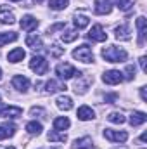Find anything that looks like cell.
<instances>
[{
  "label": "cell",
  "instance_id": "6da1fadb",
  "mask_svg": "<svg viewBox=\"0 0 147 149\" xmlns=\"http://www.w3.org/2000/svg\"><path fill=\"white\" fill-rule=\"evenodd\" d=\"M102 57H104L107 63H123V61H126L128 54H126L123 49L116 47V45H109V47L102 49Z\"/></svg>",
  "mask_w": 147,
  "mask_h": 149
},
{
  "label": "cell",
  "instance_id": "7a4b0ae2",
  "mask_svg": "<svg viewBox=\"0 0 147 149\" xmlns=\"http://www.w3.org/2000/svg\"><path fill=\"white\" fill-rule=\"evenodd\" d=\"M73 57L78 59V61H81V63H85V64H88V63L94 61V54H92V49H90L88 45H80V47H76L73 50Z\"/></svg>",
  "mask_w": 147,
  "mask_h": 149
},
{
  "label": "cell",
  "instance_id": "3957f363",
  "mask_svg": "<svg viewBox=\"0 0 147 149\" xmlns=\"http://www.w3.org/2000/svg\"><path fill=\"white\" fill-rule=\"evenodd\" d=\"M30 70L35 71L37 74H45L49 71V63L45 61V57L35 56V57H31V61H30Z\"/></svg>",
  "mask_w": 147,
  "mask_h": 149
},
{
  "label": "cell",
  "instance_id": "277c9868",
  "mask_svg": "<svg viewBox=\"0 0 147 149\" xmlns=\"http://www.w3.org/2000/svg\"><path fill=\"white\" fill-rule=\"evenodd\" d=\"M55 73L59 74V78H62V80H69V78H73L74 74H80L73 66L68 64V63H61V64H57V66H55Z\"/></svg>",
  "mask_w": 147,
  "mask_h": 149
},
{
  "label": "cell",
  "instance_id": "5b68a950",
  "mask_svg": "<svg viewBox=\"0 0 147 149\" xmlns=\"http://www.w3.org/2000/svg\"><path fill=\"white\" fill-rule=\"evenodd\" d=\"M123 80H125V76H123L121 71H118V70H109V71H106V73L102 74V81L107 83V85H118Z\"/></svg>",
  "mask_w": 147,
  "mask_h": 149
},
{
  "label": "cell",
  "instance_id": "8992f818",
  "mask_svg": "<svg viewBox=\"0 0 147 149\" xmlns=\"http://www.w3.org/2000/svg\"><path fill=\"white\" fill-rule=\"evenodd\" d=\"M104 137L109 139L112 142H125L128 139V134L123 132V130H111V128H106L104 130Z\"/></svg>",
  "mask_w": 147,
  "mask_h": 149
},
{
  "label": "cell",
  "instance_id": "52a82bcc",
  "mask_svg": "<svg viewBox=\"0 0 147 149\" xmlns=\"http://www.w3.org/2000/svg\"><path fill=\"white\" fill-rule=\"evenodd\" d=\"M88 38H90L92 42H104V40H107V33L102 30L101 24H95V26H92V30L88 31Z\"/></svg>",
  "mask_w": 147,
  "mask_h": 149
},
{
  "label": "cell",
  "instance_id": "ba28073f",
  "mask_svg": "<svg viewBox=\"0 0 147 149\" xmlns=\"http://www.w3.org/2000/svg\"><path fill=\"white\" fill-rule=\"evenodd\" d=\"M12 87L16 90H19V92H26L30 88V80L26 76H23V74H16L12 78Z\"/></svg>",
  "mask_w": 147,
  "mask_h": 149
},
{
  "label": "cell",
  "instance_id": "9c48e42d",
  "mask_svg": "<svg viewBox=\"0 0 147 149\" xmlns=\"http://www.w3.org/2000/svg\"><path fill=\"white\" fill-rule=\"evenodd\" d=\"M19 26L24 30V31H33L35 28L38 26V19L37 17H33V16H23V19L19 21Z\"/></svg>",
  "mask_w": 147,
  "mask_h": 149
},
{
  "label": "cell",
  "instance_id": "30bf717a",
  "mask_svg": "<svg viewBox=\"0 0 147 149\" xmlns=\"http://www.w3.org/2000/svg\"><path fill=\"white\" fill-rule=\"evenodd\" d=\"M23 114V109L17 106H5L0 108V118H17Z\"/></svg>",
  "mask_w": 147,
  "mask_h": 149
},
{
  "label": "cell",
  "instance_id": "8fae6325",
  "mask_svg": "<svg viewBox=\"0 0 147 149\" xmlns=\"http://www.w3.org/2000/svg\"><path fill=\"white\" fill-rule=\"evenodd\" d=\"M14 21H16L14 12H12L7 5H0V23H3V24H12Z\"/></svg>",
  "mask_w": 147,
  "mask_h": 149
},
{
  "label": "cell",
  "instance_id": "7c38bea8",
  "mask_svg": "<svg viewBox=\"0 0 147 149\" xmlns=\"http://www.w3.org/2000/svg\"><path fill=\"white\" fill-rule=\"evenodd\" d=\"M137 30H139V45H144V38H146V33H147V21L144 16L137 17Z\"/></svg>",
  "mask_w": 147,
  "mask_h": 149
},
{
  "label": "cell",
  "instance_id": "4fadbf2b",
  "mask_svg": "<svg viewBox=\"0 0 147 149\" xmlns=\"http://www.w3.org/2000/svg\"><path fill=\"white\" fill-rule=\"evenodd\" d=\"M55 104H57V108L62 109V111H69V109H73V99H71L69 95H59L57 101H55Z\"/></svg>",
  "mask_w": 147,
  "mask_h": 149
},
{
  "label": "cell",
  "instance_id": "5bb4252c",
  "mask_svg": "<svg viewBox=\"0 0 147 149\" xmlns=\"http://www.w3.org/2000/svg\"><path fill=\"white\" fill-rule=\"evenodd\" d=\"M59 90H66V85L59 83L57 80H49L45 83V92L47 94H54V92H59Z\"/></svg>",
  "mask_w": 147,
  "mask_h": 149
},
{
  "label": "cell",
  "instance_id": "9a60e30c",
  "mask_svg": "<svg viewBox=\"0 0 147 149\" xmlns=\"http://www.w3.org/2000/svg\"><path fill=\"white\" fill-rule=\"evenodd\" d=\"M94 116H95V113L92 108H88V106H81V108H78V120H81V121H88V120H94Z\"/></svg>",
  "mask_w": 147,
  "mask_h": 149
},
{
  "label": "cell",
  "instance_id": "2e32d148",
  "mask_svg": "<svg viewBox=\"0 0 147 149\" xmlns=\"http://www.w3.org/2000/svg\"><path fill=\"white\" fill-rule=\"evenodd\" d=\"M112 9V3L109 0H97L95 2V12L97 14H109Z\"/></svg>",
  "mask_w": 147,
  "mask_h": 149
},
{
  "label": "cell",
  "instance_id": "e0dca14e",
  "mask_svg": "<svg viewBox=\"0 0 147 149\" xmlns=\"http://www.w3.org/2000/svg\"><path fill=\"white\" fill-rule=\"evenodd\" d=\"M26 57V52L23 50V49H14V50H10L9 52V56H7V59H9V63H19V61H23Z\"/></svg>",
  "mask_w": 147,
  "mask_h": 149
},
{
  "label": "cell",
  "instance_id": "ac0fdd59",
  "mask_svg": "<svg viewBox=\"0 0 147 149\" xmlns=\"http://www.w3.org/2000/svg\"><path fill=\"white\" fill-rule=\"evenodd\" d=\"M146 120H147L146 113L135 111V113H132V116H130V125H132V127H139V125L146 123Z\"/></svg>",
  "mask_w": 147,
  "mask_h": 149
},
{
  "label": "cell",
  "instance_id": "d6986e66",
  "mask_svg": "<svg viewBox=\"0 0 147 149\" xmlns=\"http://www.w3.org/2000/svg\"><path fill=\"white\" fill-rule=\"evenodd\" d=\"M26 45H28L30 49H33V50H40V49L43 47V42H42V38L37 37V35H30V37H26Z\"/></svg>",
  "mask_w": 147,
  "mask_h": 149
},
{
  "label": "cell",
  "instance_id": "ffe728a7",
  "mask_svg": "<svg viewBox=\"0 0 147 149\" xmlns=\"http://www.w3.org/2000/svg\"><path fill=\"white\" fill-rule=\"evenodd\" d=\"M94 142H92V139L90 137H81V139H76L73 144V149H92Z\"/></svg>",
  "mask_w": 147,
  "mask_h": 149
},
{
  "label": "cell",
  "instance_id": "44dd1931",
  "mask_svg": "<svg viewBox=\"0 0 147 149\" xmlns=\"http://www.w3.org/2000/svg\"><path fill=\"white\" fill-rule=\"evenodd\" d=\"M69 125H71V121L66 116H59L54 120V130H66V128H69Z\"/></svg>",
  "mask_w": 147,
  "mask_h": 149
},
{
  "label": "cell",
  "instance_id": "7402d4cb",
  "mask_svg": "<svg viewBox=\"0 0 147 149\" xmlns=\"http://www.w3.org/2000/svg\"><path fill=\"white\" fill-rule=\"evenodd\" d=\"M88 23H90V19H88L85 14H76V16H74V26H76L78 30L87 28V26H88Z\"/></svg>",
  "mask_w": 147,
  "mask_h": 149
},
{
  "label": "cell",
  "instance_id": "603a6c76",
  "mask_svg": "<svg viewBox=\"0 0 147 149\" xmlns=\"http://www.w3.org/2000/svg\"><path fill=\"white\" fill-rule=\"evenodd\" d=\"M14 132H16V127L14 125H3V127H0V141H3V139H7V137H12L14 135Z\"/></svg>",
  "mask_w": 147,
  "mask_h": 149
},
{
  "label": "cell",
  "instance_id": "cb8c5ba5",
  "mask_svg": "<svg viewBox=\"0 0 147 149\" xmlns=\"http://www.w3.org/2000/svg\"><path fill=\"white\" fill-rule=\"evenodd\" d=\"M116 38L118 40H130V28L126 24H121L116 28Z\"/></svg>",
  "mask_w": 147,
  "mask_h": 149
},
{
  "label": "cell",
  "instance_id": "d4e9b609",
  "mask_svg": "<svg viewBox=\"0 0 147 149\" xmlns=\"http://www.w3.org/2000/svg\"><path fill=\"white\" fill-rule=\"evenodd\" d=\"M26 130H28V134H31V135H40L42 130H43V127H42V123H38V121H30V123L26 125Z\"/></svg>",
  "mask_w": 147,
  "mask_h": 149
},
{
  "label": "cell",
  "instance_id": "484cf974",
  "mask_svg": "<svg viewBox=\"0 0 147 149\" xmlns=\"http://www.w3.org/2000/svg\"><path fill=\"white\" fill-rule=\"evenodd\" d=\"M107 121L111 123H116V125H123L125 123V116H123V113H118V111H112L107 114Z\"/></svg>",
  "mask_w": 147,
  "mask_h": 149
},
{
  "label": "cell",
  "instance_id": "4316f807",
  "mask_svg": "<svg viewBox=\"0 0 147 149\" xmlns=\"http://www.w3.org/2000/svg\"><path fill=\"white\" fill-rule=\"evenodd\" d=\"M16 40H17V33H14V31L0 33V47H3V45L9 43V42H16Z\"/></svg>",
  "mask_w": 147,
  "mask_h": 149
},
{
  "label": "cell",
  "instance_id": "83f0119b",
  "mask_svg": "<svg viewBox=\"0 0 147 149\" xmlns=\"http://www.w3.org/2000/svg\"><path fill=\"white\" fill-rule=\"evenodd\" d=\"M68 3H69V0H50L49 2V7L52 10H62V9L68 7Z\"/></svg>",
  "mask_w": 147,
  "mask_h": 149
},
{
  "label": "cell",
  "instance_id": "f1b7e54d",
  "mask_svg": "<svg viewBox=\"0 0 147 149\" xmlns=\"http://www.w3.org/2000/svg\"><path fill=\"white\" fill-rule=\"evenodd\" d=\"M90 81H92V80H90L88 76H87L85 81H81V80L76 81V85H74V92H76V94H85V92H87V87L90 85Z\"/></svg>",
  "mask_w": 147,
  "mask_h": 149
},
{
  "label": "cell",
  "instance_id": "f546056e",
  "mask_svg": "<svg viewBox=\"0 0 147 149\" xmlns=\"http://www.w3.org/2000/svg\"><path fill=\"white\" fill-rule=\"evenodd\" d=\"M49 141H52V142H66L68 135L66 134H57V130H54V132L49 134Z\"/></svg>",
  "mask_w": 147,
  "mask_h": 149
},
{
  "label": "cell",
  "instance_id": "4dcf8cb0",
  "mask_svg": "<svg viewBox=\"0 0 147 149\" xmlns=\"http://www.w3.org/2000/svg\"><path fill=\"white\" fill-rule=\"evenodd\" d=\"M62 42L64 43H69V42H74L76 38H78V31H74V30H68L66 33H62Z\"/></svg>",
  "mask_w": 147,
  "mask_h": 149
},
{
  "label": "cell",
  "instance_id": "1f68e13d",
  "mask_svg": "<svg viewBox=\"0 0 147 149\" xmlns=\"http://www.w3.org/2000/svg\"><path fill=\"white\" fill-rule=\"evenodd\" d=\"M116 5L121 10H130L132 9V0H116Z\"/></svg>",
  "mask_w": 147,
  "mask_h": 149
},
{
  "label": "cell",
  "instance_id": "d6a6232c",
  "mask_svg": "<svg viewBox=\"0 0 147 149\" xmlns=\"http://www.w3.org/2000/svg\"><path fill=\"white\" fill-rule=\"evenodd\" d=\"M64 28H66L64 23H57V24H54V26L49 28V33H54V31H57V30H64Z\"/></svg>",
  "mask_w": 147,
  "mask_h": 149
},
{
  "label": "cell",
  "instance_id": "836d02e7",
  "mask_svg": "<svg viewBox=\"0 0 147 149\" xmlns=\"http://www.w3.org/2000/svg\"><path fill=\"white\" fill-rule=\"evenodd\" d=\"M135 76V68L133 66H126V80H132Z\"/></svg>",
  "mask_w": 147,
  "mask_h": 149
},
{
  "label": "cell",
  "instance_id": "e575fe53",
  "mask_svg": "<svg viewBox=\"0 0 147 149\" xmlns=\"http://www.w3.org/2000/svg\"><path fill=\"white\" fill-rule=\"evenodd\" d=\"M62 52H64L62 49H59L57 45H52V56H55V57H57V56H61Z\"/></svg>",
  "mask_w": 147,
  "mask_h": 149
},
{
  "label": "cell",
  "instance_id": "d590c367",
  "mask_svg": "<svg viewBox=\"0 0 147 149\" xmlns=\"http://www.w3.org/2000/svg\"><path fill=\"white\" fill-rule=\"evenodd\" d=\"M139 63H140V68H142V71L147 73V66H146V56H142L140 59H139Z\"/></svg>",
  "mask_w": 147,
  "mask_h": 149
},
{
  "label": "cell",
  "instance_id": "8d00e7d4",
  "mask_svg": "<svg viewBox=\"0 0 147 149\" xmlns=\"http://www.w3.org/2000/svg\"><path fill=\"white\" fill-rule=\"evenodd\" d=\"M43 109H42V108H31V114H33V116H35V114H43Z\"/></svg>",
  "mask_w": 147,
  "mask_h": 149
},
{
  "label": "cell",
  "instance_id": "74e56055",
  "mask_svg": "<svg viewBox=\"0 0 147 149\" xmlns=\"http://www.w3.org/2000/svg\"><path fill=\"white\" fill-rule=\"evenodd\" d=\"M140 97H142V101H144V102L147 101V92H146V87H142V88H140Z\"/></svg>",
  "mask_w": 147,
  "mask_h": 149
},
{
  "label": "cell",
  "instance_id": "f35d334b",
  "mask_svg": "<svg viewBox=\"0 0 147 149\" xmlns=\"http://www.w3.org/2000/svg\"><path fill=\"white\" fill-rule=\"evenodd\" d=\"M106 101H107V102H114V101H116V94H111V95H106Z\"/></svg>",
  "mask_w": 147,
  "mask_h": 149
},
{
  "label": "cell",
  "instance_id": "ab89813d",
  "mask_svg": "<svg viewBox=\"0 0 147 149\" xmlns=\"http://www.w3.org/2000/svg\"><path fill=\"white\" fill-rule=\"evenodd\" d=\"M140 141H142V142H146L147 141V132H144V134L140 135Z\"/></svg>",
  "mask_w": 147,
  "mask_h": 149
},
{
  "label": "cell",
  "instance_id": "60d3db41",
  "mask_svg": "<svg viewBox=\"0 0 147 149\" xmlns=\"http://www.w3.org/2000/svg\"><path fill=\"white\" fill-rule=\"evenodd\" d=\"M5 149H16V148H12V146H10V148H5Z\"/></svg>",
  "mask_w": 147,
  "mask_h": 149
},
{
  "label": "cell",
  "instance_id": "b9f144b4",
  "mask_svg": "<svg viewBox=\"0 0 147 149\" xmlns=\"http://www.w3.org/2000/svg\"><path fill=\"white\" fill-rule=\"evenodd\" d=\"M0 80H2V70H0Z\"/></svg>",
  "mask_w": 147,
  "mask_h": 149
},
{
  "label": "cell",
  "instance_id": "7bdbcfd3",
  "mask_svg": "<svg viewBox=\"0 0 147 149\" xmlns=\"http://www.w3.org/2000/svg\"><path fill=\"white\" fill-rule=\"evenodd\" d=\"M10 2H19V0H10Z\"/></svg>",
  "mask_w": 147,
  "mask_h": 149
},
{
  "label": "cell",
  "instance_id": "ee69618b",
  "mask_svg": "<svg viewBox=\"0 0 147 149\" xmlns=\"http://www.w3.org/2000/svg\"><path fill=\"white\" fill-rule=\"evenodd\" d=\"M37 2H43V0H37Z\"/></svg>",
  "mask_w": 147,
  "mask_h": 149
},
{
  "label": "cell",
  "instance_id": "f6af8a7d",
  "mask_svg": "<svg viewBox=\"0 0 147 149\" xmlns=\"http://www.w3.org/2000/svg\"><path fill=\"white\" fill-rule=\"evenodd\" d=\"M0 106H2V102H0Z\"/></svg>",
  "mask_w": 147,
  "mask_h": 149
}]
</instances>
